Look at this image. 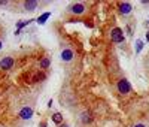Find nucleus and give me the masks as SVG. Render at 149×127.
Returning a JSON list of instances; mask_svg holds the SVG:
<instances>
[{"label":"nucleus","instance_id":"1","mask_svg":"<svg viewBox=\"0 0 149 127\" xmlns=\"http://www.w3.org/2000/svg\"><path fill=\"white\" fill-rule=\"evenodd\" d=\"M116 88H118V91L121 94H128V93L131 91V84L128 82L125 78H122L118 81V84H116Z\"/></svg>","mask_w":149,"mask_h":127},{"label":"nucleus","instance_id":"2","mask_svg":"<svg viewBox=\"0 0 149 127\" xmlns=\"http://www.w3.org/2000/svg\"><path fill=\"white\" fill-rule=\"evenodd\" d=\"M111 37H112V41L116 42V43H121V42H124V33H122V30L119 27H115L112 31H111Z\"/></svg>","mask_w":149,"mask_h":127},{"label":"nucleus","instance_id":"3","mask_svg":"<svg viewBox=\"0 0 149 127\" xmlns=\"http://www.w3.org/2000/svg\"><path fill=\"white\" fill-rule=\"evenodd\" d=\"M69 12H72L75 15H82L85 12V5L83 3H73L72 6H69Z\"/></svg>","mask_w":149,"mask_h":127},{"label":"nucleus","instance_id":"4","mask_svg":"<svg viewBox=\"0 0 149 127\" xmlns=\"http://www.w3.org/2000/svg\"><path fill=\"white\" fill-rule=\"evenodd\" d=\"M15 60L12 57H3L2 60H0V68H2L3 70H9L12 66H14Z\"/></svg>","mask_w":149,"mask_h":127},{"label":"nucleus","instance_id":"5","mask_svg":"<svg viewBox=\"0 0 149 127\" xmlns=\"http://www.w3.org/2000/svg\"><path fill=\"white\" fill-rule=\"evenodd\" d=\"M118 8H119L121 15H128V14L131 12L133 6H131V3H128V2H121V3L118 5Z\"/></svg>","mask_w":149,"mask_h":127},{"label":"nucleus","instance_id":"6","mask_svg":"<svg viewBox=\"0 0 149 127\" xmlns=\"http://www.w3.org/2000/svg\"><path fill=\"white\" fill-rule=\"evenodd\" d=\"M33 117V109L30 108V106H24V108L19 111V118L21 120H30Z\"/></svg>","mask_w":149,"mask_h":127},{"label":"nucleus","instance_id":"7","mask_svg":"<svg viewBox=\"0 0 149 127\" xmlns=\"http://www.w3.org/2000/svg\"><path fill=\"white\" fill-rule=\"evenodd\" d=\"M73 51L72 49H63L61 51V60H63V61H72V60H73Z\"/></svg>","mask_w":149,"mask_h":127},{"label":"nucleus","instance_id":"8","mask_svg":"<svg viewBox=\"0 0 149 127\" xmlns=\"http://www.w3.org/2000/svg\"><path fill=\"white\" fill-rule=\"evenodd\" d=\"M37 6H39V2H37V0H27V2H24V9L28 11V12L34 11Z\"/></svg>","mask_w":149,"mask_h":127},{"label":"nucleus","instance_id":"9","mask_svg":"<svg viewBox=\"0 0 149 127\" xmlns=\"http://www.w3.org/2000/svg\"><path fill=\"white\" fill-rule=\"evenodd\" d=\"M51 120H52V121L55 123V124H63V115L60 112H55V114H52V117H51Z\"/></svg>","mask_w":149,"mask_h":127},{"label":"nucleus","instance_id":"10","mask_svg":"<svg viewBox=\"0 0 149 127\" xmlns=\"http://www.w3.org/2000/svg\"><path fill=\"white\" fill-rule=\"evenodd\" d=\"M81 120H82V123H83V124H88L89 121H91V115H89V112H88V111L82 112V115H81Z\"/></svg>","mask_w":149,"mask_h":127},{"label":"nucleus","instance_id":"11","mask_svg":"<svg viewBox=\"0 0 149 127\" xmlns=\"http://www.w3.org/2000/svg\"><path fill=\"white\" fill-rule=\"evenodd\" d=\"M49 15H51L49 12H45V14H42L40 17H39V18L36 19V21H37L39 24H43V23H45V21H46V19L49 18Z\"/></svg>","mask_w":149,"mask_h":127},{"label":"nucleus","instance_id":"12","mask_svg":"<svg viewBox=\"0 0 149 127\" xmlns=\"http://www.w3.org/2000/svg\"><path fill=\"white\" fill-rule=\"evenodd\" d=\"M31 21H33V19H25V21H18V23H17V27H18V30L21 31V29H23V27H25V25H28Z\"/></svg>","mask_w":149,"mask_h":127},{"label":"nucleus","instance_id":"13","mask_svg":"<svg viewBox=\"0 0 149 127\" xmlns=\"http://www.w3.org/2000/svg\"><path fill=\"white\" fill-rule=\"evenodd\" d=\"M49 64H51V60H49L48 57H45V58H42V60H40V68H42V69L49 68Z\"/></svg>","mask_w":149,"mask_h":127},{"label":"nucleus","instance_id":"14","mask_svg":"<svg viewBox=\"0 0 149 127\" xmlns=\"http://www.w3.org/2000/svg\"><path fill=\"white\" fill-rule=\"evenodd\" d=\"M142 49H143V42H142L140 39H137V41H136V52H140Z\"/></svg>","mask_w":149,"mask_h":127},{"label":"nucleus","instance_id":"15","mask_svg":"<svg viewBox=\"0 0 149 127\" xmlns=\"http://www.w3.org/2000/svg\"><path fill=\"white\" fill-rule=\"evenodd\" d=\"M45 78V73L43 72H39V73H36V76L33 78V82H39L40 79H43Z\"/></svg>","mask_w":149,"mask_h":127},{"label":"nucleus","instance_id":"16","mask_svg":"<svg viewBox=\"0 0 149 127\" xmlns=\"http://www.w3.org/2000/svg\"><path fill=\"white\" fill-rule=\"evenodd\" d=\"M134 127H146V126H145L143 123H137V124H136Z\"/></svg>","mask_w":149,"mask_h":127},{"label":"nucleus","instance_id":"17","mask_svg":"<svg viewBox=\"0 0 149 127\" xmlns=\"http://www.w3.org/2000/svg\"><path fill=\"white\" fill-rule=\"evenodd\" d=\"M58 127H69V124H67V123H63V124H60Z\"/></svg>","mask_w":149,"mask_h":127},{"label":"nucleus","instance_id":"18","mask_svg":"<svg viewBox=\"0 0 149 127\" xmlns=\"http://www.w3.org/2000/svg\"><path fill=\"white\" fill-rule=\"evenodd\" d=\"M146 41L149 42V30H148V33H146Z\"/></svg>","mask_w":149,"mask_h":127},{"label":"nucleus","instance_id":"19","mask_svg":"<svg viewBox=\"0 0 149 127\" xmlns=\"http://www.w3.org/2000/svg\"><path fill=\"white\" fill-rule=\"evenodd\" d=\"M8 2H5V0H0V5H6Z\"/></svg>","mask_w":149,"mask_h":127},{"label":"nucleus","instance_id":"20","mask_svg":"<svg viewBox=\"0 0 149 127\" xmlns=\"http://www.w3.org/2000/svg\"><path fill=\"white\" fill-rule=\"evenodd\" d=\"M40 127H46V123H42V124H40Z\"/></svg>","mask_w":149,"mask_h":127},{"label":"nucleus","instance_id":"21","mask_svg":"<svg viewBox=\"0 0 149 127\" xmlns=\"http://www.w3.org/2000/svg\"><path fill=\"white\" fill-rule=\"evenodd\" d=\"M2 46H3V45H2V41H0V49H2Z\"/></svg>","mask_w":149,"mask_h":127}]
</instances>
